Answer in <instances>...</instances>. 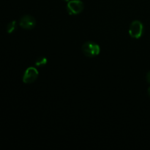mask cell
Wrapping results in <instances>:
<instances>
[{
  "mask_svg": "<svg viewBox=\"0 0 150 150\" xmlns=\"http://www.w3.org/2000/svg\"><path fill=\"white\" fill-rule=\"evenodd\" d=\"M81 51L85 56L88 57H95L100 52V48L96 42H86L81 47Z\"/></svg>",
  "mask_w": 150,
  "mask_h": 150,
  "instance_id": "6da1fadb",
  "label": "cell"
},
{
  "mask_svg": "<svg viewBox=\"0 0 150 150\" xmlns=\"http://www.w3.org/2000/svg\"><path fill=\"white\" fill-rule=\"evenodd\" d=\"M144 32L143 23L139 21H134L130 24L129 28V34L130 37L136 39H139L142 36Z\"/></svg>",
  "mask_w": 150,
  "mask_h": 150,
  "instance_id": "7a4b0ae2",
  "label": "cell"
},
{
  "mask_svg": "<svg viewBox=\"0 0 150 150\" xmlns=\"http://www.w3.org/2000/svg\"><path fill=\"white\" fill-rule=\"evenodd\" d=\"M83 3L80 0H70L67 4V10L70 15H77L83 11Z\"/></svg>",
  "mask_w": 150,
  "mask_h": 150,
  "instance_id": "3957f363",
  "label": "cell"
},
{
  "mask_svg": "<svg viewBox=\"0 0 150 150\" xmlns=\"http://www.w3.org/2000/svg\"><path fill=\"white\" fill-rule=\"evenodd\" d=\"M38 70L33 67H28L23 76V81L25 83H32L38 78Z\"/></svg>",
  "mask_w": 150,
  "mask_h": 150,
  "instance_id": "277c9868",
  "label": "cell"
},
{
  "mask_svg": "<svg viewBox=\"0 0 150 150\" xmlns=\"http://www.w3.org/2000/svg\"><path fill=\"white\" fill-rule=\"evenodd\" d=\"M19 24L23 29H32L36 25V20L35 18L30 15H25L21 18Z\"/></svg>",
  "mask_w": 150,
  "mask_h": 150,
  "instance_id": "5b68a950",
  "label": "cell"
},
{
  "mask_svg": "<svg viewBox=\"0 0 150 150\" xmlns=\"http://www.w3.org/2000/svg\"><path fill=\"white\" fill-rule=\"evenodd\" d=\"M47 59L44 57H38L36 59L35 62V64H36L38 67H42V66H45L47 64Z\"/></svg>",
  "mask_w": 150,
  "mask_h": 150,
  "instance_id": "8992f818",
  "label": "cell"
},
{
  "mask_svg": "<svg viewBox=\"0 0 150 150\" xmlns=\"http://www.w3.org/2000/svg\"><path fill=\"white\" fill-rule=\"evenodd\" d=\"M16 29V21H13L10 22L7 26V32L9 34H11L14 32Z\"/></svg>",
  "mask_w": 150,
  "mask_h": 150,
  "instance_id": "52a82bcc",
  "label": "cell"
},
{
  "mask_svg": "<svg viewBox=\"0 0 150 150\" xmlns=\"http://www.w3.org/2000/svg\"><path fill=\"white\" fill-rule=\"evenodd\" d=\"M146 81H147L148 83H150V71L147 73V74H146Z\"/></svg>",
  "mask_w": 150,
  "mask_h": 150,
  "instance_id": "ba28073f",
  "label": "cell"
},
{
  "mask_svg": "<svg viewBox=\"0 0 150 150\" xmlns=\"http://www.w3.org/2000/svg\"><path fill=\"white\" fill-rule=\"evenodd\" d=\"M148 94H149V97H150V86H149V89H148Z\"/></svg>",
  "mask_w": 150,
  "mask_h": 150,
  "instance_id": "9c48e42d",
  "label": "cell"
},
{
  "mask_svg": "<svg viewBox=\"0 0 150 150\" xmlns=\"http://www.w3.org/2000/svg\"><path fill=\"white\" fill-rule=\"evenodd\" d=\"M64 1H67V2H68L69 1H70V0H64Z\"/></svg>",
  "mask_w": 150,
  "mask_h": 150,
  "instance_id": "30bf717a",
  "label": "cell"
}]
</instances>
